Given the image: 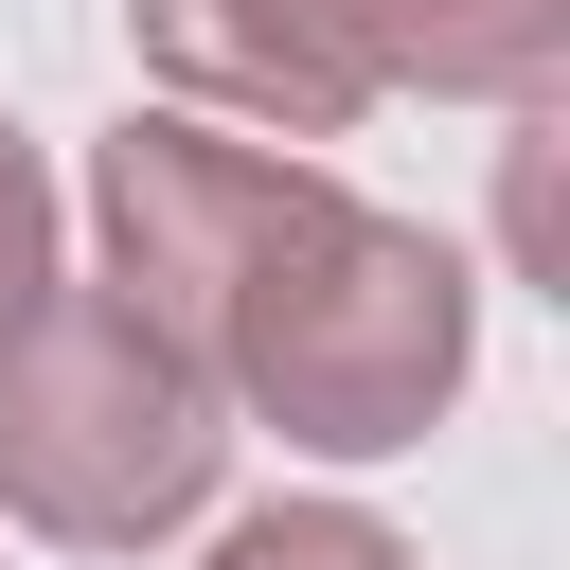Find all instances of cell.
I'll list each match as a JSON object with an SVG mask.
<instances>
[{"instance_id": "6da1fadb", "label": "cell", "mask_w": 570, "mask_h": 570, "mask_svg": "<svg viewBox=\"0 0 570 570\" xmlns=\"http://www.w3.org/2000/svg\"><path fill=\"white\" fill-rule=\"evenodd\" d=\"M89 214H107L125 303L321 463L428 445V410L463 392V267L410 214H356L321 160H267L160 107L89 160Z\"/></svg>"}, {"instance_id": "5b68a950", "label": "cell", "mask_w": 570, "mask_h": 570, "mask_svg": "<svg viewBox=\"0 0 570 570\" xmlns=\"http://www.w3.org/2000/svg\"><path fill=\"white\" fill-rule=\"evenodd\" d=\"M214 570H410V552H392V534H374L356 499H285V517H249V534H232Z\"/></svg>"}, {"instance_id": "3957f363", "label": "cell", "mask_w": 570, "mask_h": 570, "mask_svg": "<svg viewBox=\"0 0 570 570\" xmlns=\"http://www.w3.org/2000/svg\"><path fill=\"white\" fill-rule=\"evenodd\" d=\"M125 36H142V71H160L178 107H232V125H267V142H338V125L392 89L338 0H125Z\"/></svg>"}, {"instance_id": "7a4b0ae2", "label": "cell", "mask_w": 570, "mask_h": 570, "mask_svg": "<svg viewBox=\"0 0 570 570\" xmlns=\"http://www.w3.org/2000/svg\"><path fill=\"white\" fill-rule=\"evenodd\" d=\"M214 463H232L214 374L125 285H36L0 321V517H36L71 552H142L214 499Z\"/></svg>"}, {"instance_id": "8992f818", "label": "cell", "mask_w": 570, "mask_h": 570, "mask_svg": "<svg viewBox=\"0 0 570 570\" xmlns=\"http://www.w3.org/2000/svg\"><path fill=\"white\" fill-rule=\"evenodd\" d=\"M53 285V178H36V142L0 125V321Z\"/></svg>"}, {"instance_id": "277c9868", "label": "cell", "mask_w": 570, "mask_h": 570, "mask_svg": "<svg viewBox=\"0 0 570 570\" xmlns=\"http://www.w3.org/2000/svg\"><path fill=\"white\" fill-rule=\"evenodd\" d=\"M338 18H356L374 71H410V89H499V107H534L552 53H570V0H338Z\"/></svg>"}]
</instances>
